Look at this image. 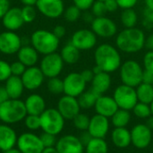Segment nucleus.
Masks as SVG:
<instances>
[{"mask_svg":"<svg viewBox=\"0 0 153 153\" xmlns=\"http://www.w3.org/2000/svg\"><path fill=\"white\" fill-rule=\"evenodd\" d=\"M90 120H91V117H89V116L80 112L72 121L76 129H78L81 132H83V131L88 130Z\"/></svg>","mask_w":153,"mask_h":153,"instance_id":"c9c22d12","label":"nucleus"},{"mask_svg":"<svg viewBox=\"0 0 153 153\" xmlns=\"http://www.w3.org/2000/svg\"><path fill=\"white\" fill-rule=\"evenodd\" d=\"M136 94L139 102L151 104L153 100V86L150 83L142 82L136 88Z\"/></svg>","mask_w":153,"mask_h":153,"instance_id":"c85d7f7f","label":"nucleus"},{"mask_svg":"<svg viewBox=\"0 0 153 153\" xmlns=\"http://www.w3.org/2000/svg\"><path fill=\"white\" fill-rule=\"evenodd\" d=\"M25 127L30 131H37L40 128V118L39 116L36 115H27L24 118Z\"/></svg>","mask_w":153,"mask_h":153,"instance_id":"58836bf2","label":"nucleus"},{"mask_svg":"<svg viewBox=\"0 0 153 153\" xmlns=\"http://www.w3.org/2000/svg\"><path fill=\"white\" fill-rule=\"evenodd\" d=\"M146 37L144 32L136 27L126 28L116 38L117 48L126 54L140 52L145 47Z\"/></svg>","mask_w":153,"mask_h":153,"instance_id":"f257e3e1","label":"nucleus"},{"mask_svg":"<svg viewBox=\"0 0 153 153\" xmlns=\"http://www.w3.org/2000/svg\"><path fill=\"white\" fill-rule=\"evenodd\" d=\"M56 149L59 153H83L84 146L79 137L66 134L57 140Z\"/></svg>","mask_w":153,"mask_h":153,"instance_id":"a211bd4d","label":"nucleus"},{"mask_svg":"<svg viewBox=\"0 0 153 153\" xmlns=\"http://www.w3.org/2000/svg\"><path fill=\"white\" fill-rule=\"evenodd\" d=\"M152 152H153V147H152Z\"/></svg>","mask_w":153,"mask_h":153,"instance_id":"774afa93","label":"nucleus"},{"mask_svg":"<svg viewBox=\"0 0 153 153\" xmlns=\"http://www.w3.org/2000/svg\"><path fill=\"white\" fill-rule=\"evenodd\" d=\"M143 69L153 74V50H149L145 53L143 59Z\"/></svg>","mask_w":153,"mask_h":153,"instance_id":"37998d69","label":"nucleus"},{"mask_svg":"<svg viewBox=\"0 0 153 153\" xmlns=\"http://www.w3.org/2000/svg\"><path fill=\"white\" fill-rule=\"evenodd\" d=\"M22 47V39L15 31L5 30L0 33V52L2 54H17Z\"/></svg>","mask_w":153,"mask_h":153,"instance_id":"ddd939ff","label":"nucleus"},{"mask_svg":"<svg viewBox=\"0 0 153 153\" xmlns=\"http://www.w3.org/2000/svg\"><path fill=\"white\" fill-rule=\"evenodd\" d=\"M35 6L42 15L49 19L59 18L65 12L63 0H38Z\"/></svg>","mask_w":153,"mask_h":153,"instance_id":"4468645a","label":"nucleus"},{"mask_svg":"<svg viewBox=\"0 0 153 153\" xmlns=\"http://www.w3.org/2000/svg\"><path fill=\"white\" fill-rule=\"evenodd\" d=\"M63 81L65 95L78 98L83 91H85L87 82L83 80L80 73H70Z\"/></svg>","mask_w":153,"mask_h":153,"instance_id":"9b49d317","label":"nucleus"},{"mask_svg":"<svg viewBox=\"0 0 153 153\" xmlns=\"http://www.w3.org/2000/svg\"><path fill=\"white\" fill-rule=\"evenodd\" d=\"M17 57L20 62H22L26 67L34 66L39 61L38 51L30 46H22L17 52Z\"/></svg>","mask_w":153,"mask_h":153,"instance_id":"a878e982","label":"nucleus"},{"mask_svg":"<svg viewBox=\"0 0 153 153\" xmlns=\"http://www.w3.org/2000/svg\"><path fill=\"white\" fill-rule=\"evenodd\" d=\"M18 136L15 130L9 125H0V151L7 152L16 146Z\"/></svg>","mask_w":153,"mask_h":153,"instance_id":"4be33fe9","label":"nucleus"},{"mask_svg":"<svg viewBox=\"0 0 153 153\" xmlns=\"http://www.w3.org/2000/svg\"><path fill=\"white\" fill-rule=\"evenodd\" d=\"M80 52L81 51L75 46L69 42L62 48L60 51V56L65 64L74 65L77 63L80 59Z\"/></svg>","mask_w":153,"mask_h":153,"instance_id":"cd10ccee","label":"nucleus"},{"mask_svg":"<svg viewBox=\"0 0 153 153\" xmlns=\"http://www.w3.org/2000/svg\"><path fill=\"white\" fill-rule=\"evenodd\" d=\"M143 68L135 60H126L119 68V75L123 84L136 88L143 81Z\"/></svg>","mask_w":153,"mask_h":153,"instance_id":"423d86ee","label":"nucleus"},{"mask_svg":"<svg viewBox=\"0 0 153 153\" xmlns=\"http://www.w3.org/2000/svg\"><path fill=\"white\" fill-rule=\"evenodd\" d=\"M10 66H11V72H12V75H15V76H22L23 74V73L25 72L26 70V66L22 63L20 62L19 60L18 61H15V62H13L12 64H10Z\"/></svg>","mask_w":153,"mask_h":153,"instance_id":"c03bdc74","label":"nucleus"},{"mask_svg":"<svg viewBox=\"0 0 153 153\" xmlns=\"http://www.w3.org/2000/svg\"><path fill=\"white\" fill-rule=\"evenodd\" d=\"M65 62L63 61L60 54L55 52L46 55L42 57L39 68L47 78L58 77L62 73Z\"/></svg>","mask_w":153,"mask_h":153,"instance_id":"6e6552de","label":"nucleus"},{"mask_svg":"<svg viewBox=\"0 0 153 153\" xmlns=\"http://www.w3.org/2000/svg\"><path fill=\"white\" fill-rule=\"evenodd\" d=\"M53 33L60 39H62V38L65 35V33H66V29H65V27L63 26V25H56V26H55L54 29H53Z\"/></svg>","mask_w":153,"mask_h":153,"instance_id":"3c124183","label":"nucleus"},{"mask_svg":"<svg viewBox=\"0 0 153 153\" xmlns=\"http://www.w3.org/2000/svg\"><path fill=\"white\" fill-rule=\"evenodd\" d=\"M120 21L125 28H134L138 22V14L134 8L125 9L121 13Z\"/></svg>","mask_w":153,"mask_h":153,"instance_id":"473e14b6","label":"nucleus"},{"mask_svg":"<svg viewBox=\"0 0 153 153\" xmlns=\"http://www.w3.org/2000/svg\"><path fill=\"white\" fill-rule=\"evenodd\" d=\"M110 118L114 127H126L131 120V113L129 110L118 108Z\"/></svg>","mask_w":153,"mask_h":153,"instance_id":"7c9ffc66","label":"nucleus"},{"mask_svg":"<svg viewBox=\"0 0 153 153\" xmlns=\"http://www.w3.org/2000/svg\"><path fill=\"white\" fill-rule=\"evenodd\" d=\"M80 74H81V75L82 76L83 80H84L87 83H88V82H91V81H92L94 75H95V74H94V72H93L92 69H84V70L82 71Z\"/></svg>","mask_w":153,"mask_h":153,"instance_id":"09e8293b","label":"nucleus"},{"mask_svg":"<svg viewBox=\"0 0 153 153\" xmlns=\"http://www.w3.org/2000/svg\"><path fill=\"white\" fill-rule=\"evenodd\" d=\"M94 108H95L96 114L110 118L119 108L117 104L116 103L113 97L100 95L96 101Z\"/></svg>","mask_w":153,"mask_h":153,"instance_id":"412c9836","label":"nucleus"},{"mask_svg":"<svg viewBox=\"0 0 153 153\" xmlns=\"http://www.w3.org/2000/svg\"><path fill=\"white\" fill-rule=\"evenodd\" d=\"M48 91L54 95H59L64 93V81L59 77L49 78L47 82Z\"/></svg>","mask_w":153,"mask_h":153,"instance_id":"72a5a7b5","label":"nucleus"},{"mask_svg":"<svg viewBox=\"0 0 153 153\" xmlns=\"http://www.w3.org/2000/svg\"><path fill=\"white\" fill-rule=\"evenodd\" d=\"M74 4L82 11H87L91 8L95 0H73Z\"/></svg>","mask_w":153,"mask_h":153,"instance_id":"49530a36","label":"nucleus"},{"mask_svg":"<svg viewBox=\"0 0 153 153\" xmlns=\"http://www.w3.org/2000/svg\"><path fill=\"white\" fill-rule=\"evenodd\" d=\"M24 88L28 91H35L39 89L44 82L45 75L40 70L39 66L27 67L23 74L21 76Z\"/></svg>","mask_w":153,"mask_h":153,"instance_id":"f3484780","label":"nucleus"},{"mask_svg":"<svg viewBox=\"0 0 153 153\" xmlns=\"http://www.w3.org/2000/svg\"><path fill=\"white\" fill-rule=\"evenodd\" d=\"M16 148L22 153H42L45 149L40 137L30 132L18 136Z\"/></svg>","mask_w":153,"mask_h":153,"instance_id":"1a4fd4ad","label":"nucleus"},{"mask_svg":"<svg viewBox=\"0 0 153 153\" xmlns=\"http://www.w3.org/2000/svg\"><path fill=\"white\" fill-rule=\"evenodd\" d=\"M4 87L8 93L9 98L13 100L20 99L25 89L22 78L20 76H15V75H11L5 81Z\"/></svg>","mask_w":153,"mask_h":153,"instance_id":"bb28decb","label":"nucleus"},{"mask_svg":"<svg viewBox=\"0 0 153 153\" xmlns=\"http://www.w3.org/2000/svg\"><path fill=\"white\" fill-rule=\"evenodd\" d=\"M60 39L48 30L40 29L32 32L30 35V44L38 51L39 54L43 56L56 52L59 48Z\"/></svg>","mask_w":153,"mask_h":153,"instance_id":"7ed1b4c3","label":"nucleus"},{"mask_svg":"<svg viewBox=\"0 0 153 153\" xmlns=\"http://www.w3.org/2000/svg\"><path fill=\"white\" fill-rule=\"evenodd\" d=\"M27 110L24 101L9 99L4 103L0 104V121L6 125L17 124L27 116Z\"/></svg>","mask_w":153,"mask_h":153,"instance_id":"20e7f679","label":"nucleus"},{"mask_svg":"<svg viewBox=\"0 0 153 153\" xmlns=\"http://www.w3.org/2000/svg\"><path fill=\"white\" fill-rule=\"evenodd\" d=\"M132 144L139 150L146 149L152 141V131L145 124H138L131 130Z\"/></svg>","mask_w":153,"mask_h":153,"instance_id":"2eb2a0df","label":"nucleus"},{"mask_svg":"<svg viewBox=\"0 0 153 153\" xmlns=\"http://www.w3.org/2000/svg\"><path fill=\"white\" fill-rule=\"evenodd\" d=\"M91 30L97 37L103 39H110L117 35V25L110 18L106 16L95 17L91 23Z\"/></svg>","mask_w":153,"mask_h":153,"instance_id":"9d476101","label":"nucleus"},{"mask_svg":"<svg viewBox=\"0 0 153 153\" xmlns=\"http://www.w3.org/2000/svg\"><path fill=\"white\" fill-rule=\"evenodd\" d=\"M152 131L153 130V115H152L150 117L147 118V121H146V124H145Z\"/></svg>","mask_w":153,"mask_h":153,"instance_id":"bf43d9fd","label":"nucleus"},{"mask_svg":"<svg viewBox=\"0 0 153 153\" xmlns=\"http://www.w3.org/2000/svg\"><path fill=\"white\" fill-rule=\"evenodd\" d=\"M132 110L134 112V115L137 117L138 118L146 119L152 116V110H151L150 105L143 103V102L138 101Z\"/></svg>","mask_w":153,"mask_h":153,"instance_id":"f704fd0d","label":"nucleus"},{"mask_svg":"<svg viewBox=\"0 0 153 153\" xmlns=\"http://www.w3.org/2000/svg\"><path fill=\"white\" fill-rule=\"evenodd\" d=\"M109 118L96 114L91 117L88 132L93 138L104 139L109 131Z\"/></svg>","mask_w":153,"mask_h":153,"instance_id":"6ab92c4d","label":"nucleus"},{"mask_svg":"<svg viewBox=\"0 0 153 153\" xmlns=\"http://www.w3.org/2000/svg\"><path fill=\"white\" fill-rule=\"evenodd\" d=\"M91 90L98 95H104L111 86L110 74L106 72H100L96 74L91 81Z\"/></svg>","mask_w":153,"mask_h":153,"instance_id":"b1692460","label":"nucleus"},{"mask_svg":"<svg viewBox=\"0 0 153 153\" xmlns=\"http://www.w3.org/2000/svg\"><path fill=\"white\" fill-rule=\"evenodd\" d=\"M104 3H105V6H106L108 13L116 12L117 10V8H119L118 4L117 3V0H106Z\"/></svg>","mask_w":153,"mask_h":153,"instance_id":"8fccbe9b","label":"nucleus"},{"mask_svg":"<svg viewBox=\"0 0 153 153\" xmlns=\"http://www.w3.org/2000/svg\"><path fill=\"white\" fill-rule=\"evenodd\" d=\"M9 96L8 93L5 90L4 86H0V104L4 103V101H6L7 100H9Z\"/></svg>","mask_w":153,"mask_h":153,"instance_id":"6e6d98bb","label":"nucleus"},{"mask_svg":"<svg viewBox=\"0 0 153 153\" xmlns=\"http://www.w3.org/2000/svg\"><path fill=\"white\" fill-rule=\"evenodd\" d=\"M98 1H102V2H105L106 0H98Z\"/></svg>","mask_w":153,"mask_h":153,"instance_id":"69168bd1","label":"nucleus"},{"mask_svg":"<svg viewBox=\"0 0 153 153\" xmlns=\"http://www.w3.org/2000/svg\"><path fill=\"white\" fill-rule=\"evenodd\" d=\"M39 118L40 129H42L44 133L57 135L65 127V119L63 117L57 108H46L39 116Z\"/></svg>","mask_w":153,"mask_h":153,"instance_id":"39448f33","label":"nucleus"},{"mask_svg":"<svg viewBox=\"0 0 153 153\" xmlns=\"http://www.w3.org/2000/svg\"><path fill=\"white\" fill-rule=\"evenodd\" d=\"M153 82V74L152 73L148 72V71H145L143 69V81L142 82H144V83H150L152 84Z\"/></svg>","mask_w":153,"mask_h":153,"instance_id":"5fc2aeb1","label":"nucleus"},{"mask_svg":"<svg viewBox=\"0 0 153 153\" xmlns=\"http://www.w3.org/2000/svg\"><path fill=\"white\" fill-rule=\"evenodd\" d=\"M10 9L9 0H0V19L4 17V15Z\"/></svg>","mask_w":153,"mask_h":153,"instance_id":"603ef678","label":"nucleus"},{"mask_svg":"<svg viewBox=\"0 0 153 153\" xmlns=\"http://www.w3.org/2000/svg\"><path fill=\"white\" fill-rule=\"evenodd\" d=\"M64 17L65 19L69 22H74L77 20H79V18L82 15V10H80L76 5L72 4L70 6H68L66 9H65L64 12Z\"/></svg>","mask_w":153,"mask_h":153,"instance_id":"e433bc0d","label":"nucleus"},{"mask_svg":"<svg viewBox=\"0 0 153 153\" xmlns=\"http://www.w3.org/2000/svg\"><path fill=\"white\" fill-rule=\"evenodd\" d=\"M56 108L65 120H73L81 111L78 99L68 95H64L59 99Z\"/></svg>","mask_w":153,"mask_h":153,"instance_id":"dca6fc26","label":"nucleus"},{"mask_svg":"<svg viewBox=\"0 0 153 153\" xmlns=\"http://www.w3.org/2000/svg\"><path fill=\"white\" fill-rule=\"evenodd\" d=\"M95 65L101 71L111 74L118 70L122 65V59L118 49L108 43L98 46L94 51Z\"/></svg>","mask_w":153,"mask_h":153,"instance_id":"f03ea898","label":"nucleus"},{"mask_svg":"<svg viewBox=\"0 0 153 153\" xmlns=\"http://www.w3.org/2000/svg\"><path fill=\"white\" fill-rule=\"evenodd\" d=\"M145 48L148 50H153V33L150 34L145 40Z\"/></svg>","mask_w":153,"mask_h":153,"instance_id":"4d7b16f0","label":"nucleus"},{"mask_svg":"<svg viewBox=\"0 0 153 153\" xmlns=\"http://www.w3.org/2000/svg\"><path fill=\"white\" fill-rule=\"evenodd\" d=\"M113 98L119 108L129 111H131L138 102L135 88L123 83L115 89Z\"/></svg>","mask_w":153,"mask_h":153,"instance_id":"0eeeda50","label":"nucleus"},{"mask_svg":"<svg viewBox=\"0 0 153 153\" xmlns=\"http://www.w3.org/2000/svg\"><path fill=\"white\" fill-rule=\"evenodd\" d=\"M4 153H22L17 148H13V149H11V150H9V151H7V152H5Z\"/></svg>","mask_w":153,"mask_h":153,"instance_id":"e2e57ef3","label":"nucleus"},{"mask_svg":"<svg viewBox=\"0 0 153 153\" xmlns=\"http://www.w3.org/2000/svg\"><path fill=\"white\" fill-rule=\"evenodd\" d=\"M80 51L93 48L97 44L96 34L89 29H80L74 32L70 41Z\"/></svg>","mask_w":153,"mask_h":153,"instance_id":"f8f14e48","label":"nucleus"},{"mask_svg":"<svg viewBox=\"0 0 153 153\" xmlns=\"http://www.w3.org/2000/svg\"><path fill=\"white\" fill-rule=\"evenodd\" d=\"M11 75L10 64L4 60H0V82H5Z\"/></svg>","mask_w":153,"mask_h":153,"instance_id":"79ce46f5","label":"nucleus"},{"mask_svg":"<svg viewBox=\"0 0 153 153\" xmlns=\"http://www.w3.org/2000/svg\"><path fill=\"white\" fill-rule=\"evenodd\" d=\"M23 5H33L35 6L38 0H20Z\"/></svg>","mask_w":153,"mask_h":153,"instance_id":"13d9d810","label":"nucleus"},{"mask_svg":"<svg viewBox=\"0 0 153 153\" xmlns=\"http://www.w3.org/2000/svg\"><path fill=\"white\" fill-rule=\"evenodd\" d=\"M91 10V13L94 17L105 16V14L108 13L106 6H105V3L102 1H98V0H95Z\"/></svg>","mask_w":153,"mask_h":153,"instance_id":"ea45409f","label":"nucleus"},{"mask_svg":"<svg viewBox=\"0 0 153 153\" xmlns=\"http://www.w3.org/2000/svg\"><path fill=\"white\" fill-rule=\"evenodd\" d=\"M117 3L119 8L125 10V9L134 8L137 4L138 0H117Z\"/></svg>","mask_w":153,"mask_h":153,"instance_id":"de8ad7c7","label":"nucleus"},{"mask_svg":"<svg viewBox=\"0 0 153 153\" xmlns=\"http://www.w3.org/2000/svg\"><path fill=\"white\" fill-rule=\"evenodd\" d=\"M150 107H151V110H152V115H153V100L152 102L150 104Z\"/></svg>","mask_w":153,"mask_h":153,"instance_id":"0e129e2a","label":"nucleus"},{"mask_svg":"<svg viewBox=\"0 0 153 153\" xmlns=\"http://www.w3.org/2000/svg\"><path fill=\"white\" fill-rule=\"evenodd\" d=\"M84 148L85 153H108V145L101 138H92Z\"/></svg>","mask_w":153,"mask_h":153,"instance_id":"2f4dec72","label":"nucleus"},{"mask_svg":"<svg viewBox=\"0 0 153 153\" xmlns=\"http://www.w3.org/2000/svg\"><path fill=\"white\" fill-rule=\"evenodd\" d=\"M42 153H59L56 147H49V148H45Z\"/></svg>","mask_w":153,"mask_h":153,"instance_id":"052dcab7","label":"nucleus"},{"mask_svg":"<svg viewBox=\"0 0 153 153\" xmlns=\"http://www.w3.org/2000/svg\"><path fill=\"white\" fill-rule=\"evenodd\" d=\"M40 140L44 145L45 148H49V147H56L57 139H56V135L51 134H48V133H44L39 135Z\"/></svg>","mask_w":153,"mask_h":153,"instance_id":"a19ab883","label":"nucleus"},{"mask_svg":"<svg viewBox=\"0 0 153 153\" xmlns=\"http://www.w3.org/2000/svg\"><path fill=\"white\" fill-rule=\"evenodd\" d=\"M152 86H153V82H152Z\"/></svg>","mask_w":153,"mask_h":153,"instance_id":"338daca9","label":"nucleus"},{"mask_svg":"<svg viewBox=\"0 0 153 153\" xmlns=\"http://www.w3.org/2000/svg\"><path fill=\"white\" fill-rule=\"evenodd\" d=\"M145 3V7L153 10V0H144Z\"/></svg>","mask_w":153,"mask_h":153,"instance_id":"680f3d73","label":"nucleus"},{"mask_svg":"<svg viewBox=\"0 0 153 153\" xmlns=\"http://www.w3.org/2000/svg\"><path fill=\"white\" fill-rule=\"evenodd\" d=\"M92 138H93V137L90 134V133H89L88 131H83V132H82V134H81V135H80V137H79L80 141L82 142V143L83 144L84 147L89 143V142H90Z\"/></svg>","mask_w":153,"mask_h":153,"instance_id":"864d4df0","label":"nucleus"},{"mask_svg":"<svg viewBox=\"0 0 153 153\" xmlns=\"http://www.w3.org/2000/svg\"><path fill=\"white\" fill-rule=\"evenodd\" d=\"M99 97H100V95H98L96 92H94L91 89L90 91H83L77 99H78V102L80 104L81 108L89 109V108H94Z\"/></svg>","mask_w":153,"mask_h":153,"instance_id":"c756f323","label":"nucleus"},{"mask_svg":"<svg viewBox=\"0 0 153 153\" xmlns=\"http://www.w3.org/2000/svg\"><path fill=\"white\" fill-rule=\"evenodd\" d=\"M27 114L40 116L46 109V101L44 98L37 93L29 95L24 100Z\"/></svg>","mask_w":153,"mask_h":153,"instance_id":"5701e85b","label":"nucleus"},{"mask_svg":"<svg viewBox=\"0 0 153 153\" xmlns=\"http://www.w3.org/2000/svg\"><path fill=\"white\" fill-rule=\"evenodd\" d=\"M143 24L147 27H153V10L145 7L143 12Z\"/></svg>","mask_w":153,"mask_h":153,"instance_id":"a18cd8bd","label":"nucleus"},{"mask_svg":"<svg viewBox=\"0 0 153 153\" xmlns=\"http://www.w3.org/2000/svg\"><path fill=\"white\" fill-rule=\"evenodd\" d=\"M2 23L6 30L16 31L21 29L24 24L22 16V9L17 6L10 7L7 13L2 18Z\"/></svg>","mask_w":153,"mask_h":153,"instance_id":"aec40b11","label":"nucleus"},{"mask_svg":"<svg viewBox=\"0 0 153 153\" xmlns=\"http://www.w3.org/2000/svg\"><path fill=\"white\" fill-rule=\"evenodd\" d=\"M113 144L119 149H126L132 143L131 131L126 127H115L111 133Z\"/></svg>","mask_w":153,"mask_h":153,"instance_id":"393cba45","label":"nucleus"},{"mask_svg":"<svg viewBox=\"0 0 153 153\" xmlns=\"http://www.w3.org/2000/svg\"><path fill=\"white\" fill-rule=\"evenodd\" d=\"M22 9V16L24 23L32 22L37 17V8L33 5H23Z\"/></svg>","mask_w":153,"mask_h":153,"instance_id":"4c0bfd02","label":"nucleus"}]
</instances>
